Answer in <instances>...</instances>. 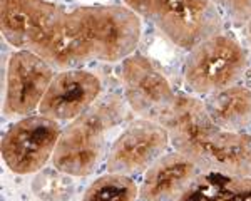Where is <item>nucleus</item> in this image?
<instances>
[{"mask_svg": "<svg viewBox=\"0 0 251 201\" xmlns=\"http://www.w3.org/2000/svg\"><path fill=\"white\" fill-rule=\"evenodd\" d=\"M209 118L226 131H245L251 126V89L234 84L204 98Z\"/></svg>", "mask_w": 251, "mask_h": 201, "instance_id": "12", "label": "nucleus"}, {"mask_svg": "<svg viewBox=\"0 0 251 201\" xmlns=\"http://www.w3.org/2000/svg\"><path fill=\"white\" fill-rule=\"evenodd\" d=\"M123 3L188 52L225 27V14L211 0H123Z\"/></svg>", "mask_w": 251, "mask_h": 201, "instance_id": "4", "label": "nucleus"}, {"mask_svg": "<svg viewBox=\"0 0 251 201\" xmlns=\"http://www.w3.org/2000/svg\"><path fill=\"white\" fill-rule=\"evenodd\" d=\"M62 127L57 121L42 114L20 118L2 138V159L12 173L34 175L52 161Z\"/></svg>", "mask_w": 251, "mask_h": 201, "instance_id": "6", "label": "nucleus"}, {"mask_svg": "<svg viewBox=\"0 0 251 201\" xmlns=\"http://www.w3.org/2000/svg\"><path fill=\"white\" fill-rule=\"evenodd\" d=\"M102 82L86 69L57 71L39 106V114L57 123H71L99 100Z\"/></svg>", "mask_w": 251, "mask_h": 201, "instance_id": "10", "label": "nucleus"}, {"mask_svg": "<svg viewBox=\"0 0 251 201\" xmlns=\"http://www.w3.org/2000/svg\"><path fill=\"white\" fill-rule=\"evenodd\" d=\"M0 29L12 47L32 50L55 71L123 62L139 46L141 19L124 3L0 0Z\"/></svg>", "mask_w": 251, "mask_h": 201, "instance_id": "1", "label": "nucleus"}, {"mask_svg": "<svg viewBox=\"0 0 251 201\" xmlns=\"http://www.w3.org/2000/svg\"><path fill=\"white\" fill-rule=\"evenodd\" d=\"M203 168L179 151L166 152L144 173L141 201H177L203 175Z\"/></svg>", "mask_w": 251, "mask_h": 201, "instance_id": "11", "label": "nucleus"}, {"mask_svg": "<svg viewBox=\"0 0 251 201\" xmlns=\"http://www.w3.org/2000/svg\"><path fill=\"white\" fill-rule=\"evenodd\" d=\"M157 123L166 127L174 151L189 156L203 171L251 176V134L218 127L198 96L176 94Z\"/></svg>", "mask_w": 251, "mask_h": 201, "instance_id": "2", "label": "nucleus"}, {"mask_svg": "<svg viewBox=\"0 0 251 201\" xmlns=\"http://www.w3.org/2000/svg\"><path fill=\"white\" fill-rule=\"evenodd\" d=\"M171 144L166 127L157 121L139 118L124 127L107 151V173L134 176L146 173Z\"/></svg>", "mask_w": 251, "mask_h": 201, "instance_id": "8", "label": "nucleus"}, {"mask_svg": "<svg viewBox=\"0 0 251 201\" xmlns=\"http://www.w3.org/2000/svg\"><path fill=\"white\" fill-rule=\"evenodd\" d=\"M124 96H106L91 109L62 127L52 156V166L59 173L74 178L92 175L100 161L107 158V134L123 123L126 112Z\"/></svg>", "mask_w": 251, "mask_h": 201, "instance_id": "3", "label": "nucleus"}, {"mask_svg": "<svg viewBox=\"0 0 251 201\" xmlns=\"http://www.w3.org/2000/svg\"><path fill=\"white\" fill-rule=\"evenodd\" d=\"M250 52L233 35L220 32L186 55L183 77L194 96H211L240 84L250 67Z\"/></svg>", "mask_w": 251, "mask_h": 201, "instance_id": "5", "label": "nucleus"}, {"mask_svg": "<svg viewBox=\"0 0 251 201\" xmlns=\"http://www.w3.org/2000/svg\"><path fill=\"white\" fill-rule=\"evenodd\" d=\"M177 201H251V176L204 171Z\"/></svg>", "mask_w": 251, "mask_h": 201, "instance_id": "13", "label": "nucleus"}, {"mask_svg": "<svg viewBox=\"0 0 251 201\" xmlns=\"http://www.w3.org/2000/svg\"><path fill=\"white\" fill-rule=\"evenodd\" d=\"M54 75V67L35 52L15 49L7 62L3 116L25 118L39 111Z\"/></svg>", "mask_w": 251, "mask_h": 201, "instance_id": "7", "label": "nucleus"}, {"mask_svg": "<svg viewBox=\"0 0 251 201\" xmlns=\"http://www.w3.org/2000/svg\"><path fill=\"white\" fill-rule=\"evenodd\" d=\"M52 2L66 3V5H80V3H106L107 0H52Z\"/></svg>", "mask_w": 251, "mask_h": 201, "instance_id": "16", "label": "nucleus"}, {"mask_svg": "<svg viewBox=\"0 0 251 201\" xmlns=\"http://www.w3.org/2000/svg\"><path fill=\"white\" fill-rule=\"evenodd\" d=\"M243 30H245V39H246V49H248L250 52V57H251V19L248 20V22L243 25Z\"/></svg>", "mask_w": 251, "mask_h": 201, "instance_id": "17", "label": "nucleus"}, {"mask_svg": "<svg viewBox=\"0 0 251 201\" xmlns=\"http://www.w3.org/2000/svg\"><path fill=\"white\" fill-rule=\"evenodd\" d=\"M139 186L127 175L106 173L89 184L82 201H137Z\"/></svg>", "mask_w": 251, "mask_h": 201, "instance_id": "14", "label": "nucleus"}, {"mask_svg": "<svg viewBox=\"0 0 251 201\" xmlns=\"http://www.w3.org/2000/svg\"><path fill=\"white\" fill-rule=\"evenodd\" d=\"M234 25L243 27L251 19V0H211Z\"/></svg>", "mask_w": 251, "mask_h": 201, "instance_id": "15", "label": "nucleus"}, {"mask_svg": "<svg viewBox=\"0 0 251 201\" xmlns=\"http://www.w3.org/2000/svg\"><path fill=\"white\" fill-rule=\"evenodd\" d=\"M119 72L127 107L141 118L157 121L176 98L163 72L139 52L127 55Z\"/></svg>", "mask_w": 251, "mask_h": 201, "instance_id": "9", "label": "nucleus"}]
</instances>
